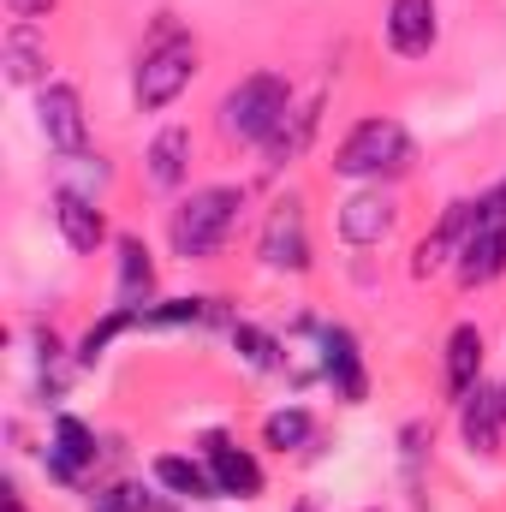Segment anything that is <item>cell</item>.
I'll return each instance as SVG.
<instances>
[{"instance_id": "cell-5", "label": "cell", "mask_w": 506, "mask_h": 512, "mask_svg": "<svg viewBox=\"0 0 506 512\" xmlns=\"http://www.w3.org/2000/svg\"><path fill=\"white\" fill-rule=\"evenodd\" d=\"M36 120H42L48 149H60V155H84V102H78L72 84H42V96H36Z\"/></svg>"}, {"instance_id": "cell-14", "label": "cell", "mask_w": 506, "mask_h": 512, "mask_svg": "<svg viewBox=\"0 0 506 512\" xmlns=\"http://www.w3.org/2000/svg\"><path fill=\"white\" fill-rule=\"evenodd\" d=\"M90 465H96V435H90V423L60 417V423H54V447H48V471H54L60 483H78Z\"/></svg>"}, {"instance_id": "cell-10", "label": "cell", "mask_w": 506, "mask_h": 512, "mask_svg": "<svg viewBox=\"0 0 506 512\" xmlns=\"http://www.w3.org/2000/svg\"><path fill=\"white\" fill-rule=\"evenodd\" d=\"M54 221H60L66 245L78 256H90V251L108 245V221H102L96 197H84V191H72V185H60V197H54Z\"/></svg>"}, {"instance_id": "cell-13", "label": "cell", "mask_w": 506, "mask_h": 512, "mask_svg": "<svg viewBox=\"0 0 506 512\" xmlns=\"http://www.w3.org/2000/svg\"><path fill=\"white\" fill-rule=\"evenodd\" d=\"M387 42L405 60L429 54L435 48V0H393L387 6Z\"/></svg>"}, {"instance_id": "cell-26", "label": "cell", "mask_w": 506, "mask_h": 512, "mask_svg": "<svg viewBox=\"0 0 506 512\" xmlns=\"http://www.w3.org/2000/svg\"><path fill=\"white\" fill-rule=\"evenodd\" d=\"M292 512H316V507H310V501H298V507H292Z\"/></svg>"}, {"instance_id": "cell-23", "label": "cell", "mask_w": 506, "mask_h": 512, "mask_svg": "<svg viewBox=\"0 0 506 512\" xmlns=\"http://www.w3.org/2000/svg\"><path fill=\"white\" fill-rule=\"evenodd\" d=\"M90 512H149V495L137 489V483H114V489H102Z\"/></svg>"}, {"instance_id": "cell-15", "label": "cell", "mask_w": 506, "mask_h": 512, "mask_svg": "<svg viewBox=\"0 0 506 512\" xmlns=\"http://www.w3.org/2000/svg\"><path fill=\"white\" fill-rule=\"evenodd\" d=\"M471 221H477V203H447V215H441V227L417 245V262H411V274L423 280V274H435L447 256H459L465 245V233H471Z\"/></svg>"}, {"instance_id": "cell-27", "label": "cell", "mask_w": 506, "mask_h": 512, "mask_svg": "<svg viewBox=\"0 0 506 512\" xmlns=\"http://www.w3.org/2000/svg\"><path fill=\"white\" fill-rule=\"evenodd\" d=\"M501 399H506V387H501Z\"/></svg>"}, {"instance_id": "cell-21", "label": "cell", "mask_w": 506, "mask_h": 512, "mask_svg": "<svg viewBox=\"0 0 506 512\" xmlns=\"http://www.w3.org/2000/svg\"><path fill=\"white\" fill-rule=\"evenodd\" d=\"M310 435H316V423H310V411H304V405H286V411H274V417L262 423V441H268V447H280V453H298Z\"/></svg>"}, {"instance_id": "cell-12", "label": "cell", "mask_w": 506, "mask_h": 512, "mask_svg": "<svg viewBox=\"0 0 506 512\" xmlns=\"http://www.w3.org/2000/svg\"><path fill=\"white\" fill-rule=\"evenodd\" d=\"M501 423H506V399L495 387L477 382L459 399V429H465V447H471V453H495V447H501Z\"/></svg>"}, {"instance_id": "cell-7", "label": "cell", "mask_w": 506, "mask_h": 512, "mask_svg": "<svg viewBox=\"0 0 506 512\" xmlns=\"http://www.w3.org/2000/svg\"><path fill=\"white\" fill-rule=\"evenodd\" d=\"M203 465H209V477H215L221 495H239V501H256V495H262V471H256V459L245 453V447H233L221 429L203 435Z\"/></svg>"}, {"instance_id": "cell-20", "label": "cell", "mask_w": 506, "mask_h": 512, "mask_svg": "<svg viewBox=\"0 0 506 512\" xmlns=\"http://www.w3.org/2000/svg\"><path fill=\"white\" fill-rule=\"evenodd\" d=\"M149 286H155V262H149V251H143L137 239H120V304H126V310H143Z\"/></svg>"}, {"instance_id": "cell-24", "label": "cell", "mask_w": 506, "mask_h": 512, "mask_svg": "<svg viewBox=\"0 0 506 512\" xmlns=\"http://www.w3.org/2000/svg\"><path fill=\"white\" fill-rule=\"evenodd\" d=\"M477 221H489V227H495V221H506V185H495V191L477 203Z\"/></svg>"}, {"instance_id": "cell-1", "label": "cell", "mask_w": 506, "mask_h": 512, "mask_svg": "<svg viewBox=\"0 0 506 512\" xmlns=\"http://www.w3.org/2000/svg\"><path fill=\"white\" fill-rule=\"evenodd\" d=\"M239 209H245V191L239 185H209V191H191L185 209L173 215V251L185 262H203L227 245V233L239 227Z\"/></svg>"}, {"instance_id": "cell-11", "label": "cell", "mask_w": 506, "mask_h": 512, "mask_svg": "<svg viewBox=\"0 0 506 512\" xmlns=\"http://www.w3.org/2000/svg\"><path fill=\"white\" fill-rule=\"evenodd\" d=\"M322 376L334 382L340 399H364L370 393V376H364V352H358V340L346 334V328H322Z\"/></svg>"}, {"instance_id": "cell-6", "label": "cell", "mask_w": 506, "mask_h": 512, "mask_svg": "<svg viewBox=\"0 0 506 512\" xmlns=\"http://www.w3.org/2000/svg\"><path fill=\"white\" fill-rule=\"evenodd\" d=\"M262 262L268 268H310V239H304V203L298 197H280L268 227H262Z\"/></svg>"}, {"instance_id": "cell-4", "label": "cell", "mask_w": 506, "mask_h": 512, "mask_svg": "<svg viewBox=\"0 0 506 512\" xmlns=\"http://www.w3.org/2000/svg\"><path fill=\"white\" fill-rule=\"evenodd\" d=\"M191 78H197V42H185V36H161V42L143 54V66H137V108H143V114L167 108Z\"/></svg>"}, {"instance_id": "cell-9", "label": "cell", "mask_w": 506, "mask_h": 512, "mask_svg": "<svg viewBox=\"0 0 506 512\" xmlns=\"http://www.w3.org/2000/svg\"><path fill=\"white\" fill-rule=\"evenodd\" d=\"M453 274H459V286H483V280L506 274V221H495V227H489V221H471Z\"/></svg>"}, {"instance_id": "cell-2", "label": "cell", "mask_w": 506, "mask_h": 512, "mask_svg": "<svg viewBox=\"0 0 506 512\" xmlns=\"http://www.w3.org/2000/svg\"><path fill=\"white\" fill-rule=\"evenodd\" d=\"M286 108H292V90H286V78L280 72H251L227 102H221V131L227 137H245V143H268L280 120H286Z\"/></svg>"}, {"instance_id": "cell-18", "label": "cell", "mask_w": 506, "mask_h": 512, "mask_svg": "<svg viewBox=\"0 0 506 512\" xmlns=\"http://www.w3.org/2000/svg\"><path fill=\"white\" fill-rule=\"evenodd\" d=\"M0 60H6V78H12V84H36V78H42V66H48V48L36 42V30H30V24H12V30H6V42H0Z\"/></svg>"}, {"instance_id": "cell-8", "label": "cell", "mask_w": 506, "mask_h": 512, "mask_svg": "<svg viewBox=\"0 0 506 512\" xmlns=\"http://www.w3.org/2000/svg\"><path fill=\"white\" fill-rule=\"evenodd\" d=\"M393 221H399V209H393V197H387V191H358V197H346V203H340V239H346V245H358V251L381 245V239L393 233Z\"/></svg>"}, {"instance_id": "cell-3", "label": "cell", "mask_w": 506, "mask_h": 512, "mask_svg": "<svg viewBox=\"0 0 506 512\" xmlns=\"http://www.w3.org/2000/svg\"><path fill=\"white\" fill-rule=\"evenodd\" d=\"M417 155H411V137L399 120H364V126L346 131V143L334 149V173L346 179H381V173H405Z\"/></svg>"}, {"instance_id": "cell-25", "label": "cell", "mask_w": 506, "mask_h": 512, "mask_svg": "<svg viewBox=\"0 0 506 512\" xmlns=\"http://www.w3.org/2000/svg\"><path fill=\"white\" fill-rule=\"evenodd\" d=\"M6 6H12V12H18V18H42V12H48V6H54V0H6Z\"/></svg>"}, {"instance_id": "cell-19", "label": "cell", "mask_w": 506, "mask_h": 512, "mask_svg": "<svg viewBox=\"0 0 506 512\" xmlns=\"http://www.w3.org/2000/svg\"><path fill=\"white\" fill-rule=\"evenodd\" d=\"M155 483L173 489V495H185V501H209V495H221L215 477H209V465L179 459V453H161V459H155Z\"/></svg>"}, {"instance_id": "cell-22", "label": "cell", "mask_w": 506, "mask_h": 512, "mask_svg": "<svg viewBox=\"0 0 506 512\" xmlns=\"http://www.w3.org/2000/svg\"><path fill=\"white\" fill-rule=\"evenodd\" d=\"M233 346L245 352V364H256V370H274V364H280V346H274L262 328H251V322H239V328H233Z\"/></svg>"}, {"instance_id": "cell-16", "label": "cell", "mask_w": 506, "mask_h": 512, "mask_svg": "<svg viewBox=\"0 0 506 512\" xmlns=\"http://www.w3.org/2000/svg\"><path fill=\"white\" fill-rule=\"evenodd\" d=\"M185 167H191V131L167 126L155 143H149V185L179 191V185H185Z\"/></svg>"}, {"instance_id": "cell-17", "label": "cell", "mask_w": 506, "mask_h": 512, "mask_svg": "<svg viewBox=\"0 0 506 512\" xmlns=\"http://www.w3.org/2000/svg\"><path fill=\"white\" fill-rule=\"evenodd\" d=\"M477 376H483V334L465 322V328L447 334V393L465 399V393L477 387Z\"/></svg>"}]
</instances>
